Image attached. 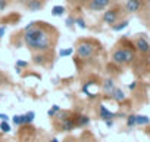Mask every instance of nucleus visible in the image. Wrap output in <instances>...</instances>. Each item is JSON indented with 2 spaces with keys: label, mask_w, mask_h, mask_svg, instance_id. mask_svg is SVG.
Masks as SVG:
<instances>
[{
  "label": "nucleus",
  "mask_w": 150,
  "mask_h": 142,
  "mask_svg": "<svg viewBox=\"0 0 150 142\" xmlns=\"http://www.w3.org/2000/svg\"><path fill=\"white\" fill-rule=\"evenodd\" d=\"M52 31L54 30L47 22L46 27L41 25V22H30L22 31L24 42L33 52H49L54 43Z\"/></svg>",
  "instance_id": "1"
},
{
  "label": "nucleus",
  "mask_w": 150,
  "mask_h": 142,
  "mask_svg": "<svg viewBox=\"0 0 150 142\" xmlns=\"http://www.w3.org/2000/svg\"><path fill=\"white\" fill-rule=\"evenodd\" d=\"M135 55L131 49H125V47H118L112 52V61L116 65H125V64H131L134 61Z\"/></svg>",
  "instance_id": "2"
},
{
  "label": "nucleus",
  "mask_w": 150,
  "mask_h": 142,
  "mask_svg": "<svg viewBox=\"0 0 150 142\" xmlns=\"http://www.w3.org/2000/svg\"><path fill=\"white\" fill-rule=\"evenodd\" d=\"M75 50H77V55H78L80 58H83V59H90V58H93L94 53H96L94 44H93L91 42H87V40L80 42Z\"/></svg>",
  "instance_id": "3"
},
{
  "label": "nucleus",
  "mask_w": 150,
  "mask_h": 142,
  "mask_svg": "<svg viewBox=\"0 0 150 142\" xmlns=\"http://www.w3.org/2000/svg\"><path fill=\"white\" fill-rule=\"evenodd\" d=\"M119 14H121V6H113L110 9H105V14L102 16V21L108 25H113L115 22H118L119 19Z\"/></svg>",
  "instance_id": "4"
},
{
  "label": "nucleus",
  "mask_w": 150,
  "mask_h": 142,
  "mask_svg": "<svg viewBox=\"0 0 150 142\" xmlns=\"http://www.w3.org/2000/svg\"><path fill=\"white\" fill-rule=\"evenodd\" d=\"M110 3H112V0H88L87 8L93 12H100V11L108 9Z\"/></svg>",
  "instance_id": "5"
},
{
  "label": "nucleus",
  "mask_w": 150,
  "mask_h": 142,
  "mask_svg": "<svg viewBox=\"0 0 150 142\" xmlns=\"http://www.w3.org/2000/svg\"><path fill=\"white\" fill-rule=\"evenodd\" d=\"M75 127H77V123H75V115L72 114L60 121V132H71Z\"/></svg>",
  "instance_id": "6"
},
{
  "label": "nucleus",
  "mask_w": 150,
  "mask_h": 142,
  "mask_svg": "<svg viewBox=\"0 0 150 142\" xmlns=\"http://www.w3.org/2000/svg\"><path fill=\"white\" fill-rule=\"evenodd\" d=\"M143 6V2L141 0H127L125 3V11L128 14H137Z\"/></svg>",
  "instance_id": "7"
},
{
  "label": "nucleus",
  "mask_w": 150,
  "mask_h": 142,
  "mask_svg": "<svg viewBox=\"0 0 150 142\" xmlns=\"http://www.w3.org/2000/svg\"><path fill=\"white\" fill-rule=\"evenodd\" d=\"M25 6H27L28 11L37 12V11H41V9H43L44 0H27V2H25Z\"/></svg>",
  "instance_id": "8"
},
{
  "label": "nucleus",
  "mask_w": 150,
  "mask_h": 142,
  "mask_svg": "<svg viewBox=\"0 0 150 142\" xmlns=\"http://www.w3.org/2000/svg\"><path fill=\"white\" fill-rule=\"evenodd\" d=\"M135 47H137V50L141 52V53H149V52H150V43H149L144 37H140V39L135 40Z\"/></svg>",
  "instance_id": "9"
},
{
  "label": "nucleus",
  "mask_w": 150,
  "mask_h": 142,
  "mask_svg": "<svg viewBox=\"0 0 150 142\" xmlns=\"http://www.w3.org/2000/svg\"><path fill=\"white\" fill-rule=\"evenodd\" d=\"M99 115H100V118L102 120H112L113 117H115V113H112V111H109L105 105H100L99 107Z\"/></svg>",
  "instance_id": "10"
},
{
  "label": "nucleus",
  "mask_w": 150,
  "mask_h": 142,
  "mask_svg": "<svg viewBox=\"0 0 150 142\" xmlns=\"http://www.w3.org/2000/svg\"><path fill=\"white\" fill-rule=\"evenodd\" d=\"M75 123H77V127H84V126L90 124V117L84 115V114H77L75 115Z\"/></svg>",
  "instance_id": "11"
},
{
  "label": "nucleus",
  "mask_w": 150,
  "mask_h": 142,
  "mask_svg": "<svg viewBox=\"0 0 150 142\" xmlns=\"http://www.w3.org/2000/svg\"><path fill=\"white\" fill-rule=\"evenodd\" d=\"M110 96H112L116 102H122V101H125V93H124L121 89H118V87H115V89L110 92Z\"/></svg>",
  "instance_id": "12"
},
{
  "label": "nucleus",
  "mask_w": 150,
  "mask_h": 142,
  "mask_svg": "<svg viewBox=\"0 0 150 142\" xmlns=\"http://www.w3.org/2000/svg\"><path fill=\"white\" fill-rule=\"evenodd\" d=\"M46 52H37V55H34L33 61L35 65H46Z\"/></svg>",
  "instance_id": "13"
},
{
  "label": "nucleus",
  "mask_w": 150,
  "mask_h": 142,
  "mask_svg": "<svg viewBox=\"0 0 150 142\" xmlns=\"http://www.w3.org/2000/svg\"><path fill=\"white\" fill-rule=\"evenodd\" d=\"M102 87H103V92H105V93H109V95H110V92L115 89V82H113L112 79H106V80L103 82Z\"/></svg>",
  "instance_id": "14"
},
{
  "label": "nucleus",
  "mask_w": 150,
  "mask_h": 142,
  "mask_svg": "<svg viewBox=\"0 0 150 142\" xmlns=\"http://www.w3.org/2000/svg\"><path fill=\"white\" fill-rule=\"evenodd\" d=\"M12 121L16 124V126H25L27 121H25V114H16L12 117Z\"/></svg>",
  "instance_id": "15"
},
{
  "label": "nucleus",
  "mask_w": 150,
  "mask_h": 142,
  "mask_svg": "<svg viewBox=\"0 0 150 142\" xmlns=\"http://www.w3.org/2000/svg\"><path fill=\"white\" fill-rule=\"evenodd\" d=\"M128 24H129V21L124 19V21H121V22H118V24L115 22V24H113V25H110V27H112V30H113V31H122L124 28H127V27H128Z\"/></svg>",
  "instance_id": "16"
},
{
  "label": "nucleus",
  "mask_w": 150,
  "mask_h": 142,
  "mask_svg": "<svg viewBox=\"0 0 150 142\" xmlns=\"http://www.w3.org/2000/svg\"><path fill=\"white\" fill-rule=\"evenodd\" d=\"M66 12V9H65V6H54L53 9H52V16H62L63 14Z\"/></svg>",
  "instance_id": "17"
},
{
  "label": "nucleus",
  "mask_w": 150,
  "mask_h": 142,
  "mask_svg": "<svg viewBox=\"0 0 150 142\" xmlns=\"http://www.w3.org/2000/svg\"><path fill=\"white\" fill-rule=\"evenodd\" d=\"M149 123H150V118L147 115H135V124L144 126V124H149Z\"/></svg>",
  "instance_id": "18"
},
{
  "label": "nucleus",
  "mask_w": 150,
  "mask_h": 142,
  "mask_svg": "<svg viewBox=\"0 0 150 142\" xmlns=\"http://www.w3.org/2000/svg\"><path fill=\"white\" fill-rule=\"evenodd\" d=\"M0 130H2L3 133L11 132V124L8 123V120H2V121H0Z\"/></svg>",
  "instance_id": "19"
},
{
  "label": "nucleus",
  "mask_w": 150,
  "mask_h": 142,
  "mask_svg": "<svg viewBox=\"0 0 150 142\" xmlns=\"http://www.w3.org/2000/svg\"><path fill=\"white\" fill-rule=\"evenodd\" d=\"M59 111H60V107H59V105H52V110H49L47 114H49V117L53 118V117H56V114H57Z\"/></svg>",
  "instance_id": "20"
},
{
  "label": "nucleus",
  "mask_w": 150,
  "mask_h": 142,
  "mask_svg": "<svg viewBox=\"0 0 150 142\" xmlns=\"http://www.w3.org/2000/svg\"><path fill=\"white\" fill-rule=\"evenodd\" d=\"M75 25L80 27L81 30H86V28H87V24H86L84 18H75Z\"/></svg>",
  "instance_id": "21"
},
{
  "label": "nucleus",
  "mask_w": 150,
  "mask_h": 142,
  "mask_svg": "<svg viewBox=\"0 0 150 142\" xmlns=\"http://www.w3.org/2000/svg\"><path fill=\"white\" fill-rule=\"evenodd\" d=\"M34 118H35V113H34V111H28V113L25 114V121H27V124H31V123L34 121Z\"/></svg>",
  "instance_id": "22"
},
{
  "label": "nucleus",
  "mask_w": 150,
  "mask_h": 142,
  "mask_svg": "<svg viewBox=\"0 0 150 142\" xmlns=\"http://www.w3.org/2000/svg\"><path fill=\"white\" fill-rule=\"evenodd\" d=\"M74 53V49H71V47H68V49H62V50H59V56L60 58H65V56H69V55H72Z\"/></svg>",
  "instance_id": "23"
},
{
  "label": "nucleus",
  "mask_w": 150,
  "mask_h": 142,
  "mask_svg": "<svg viewBox=\"0 0 150 142\" xmlns=\"http://www.w3.org/2000/svg\"><path fill=\"white\" fill-rule=\"evenodd\" d=\"M127 126H128V127H134V126H137V124H135V115H134V114H131V115L127 117Z\"/></svg>",
  "instance_id": "24"
},
{
  "label": "nucleus",
  "mask_w": 150,
  "mask_h": 142,
  "mask_svg": "<svg viewBox=\"0 0 150 142\" xmlns=\"http://www.w3.org/2000/svg\"><path fill=\"white\" fill-rule=\"evenodd\" d=\"M65 24H66L68 28H74V27H75V18H74V16H68Z\"/></svg>",
  "instance_id": "25"
},
{
  "label": "nucleus",
  "mask_w": 150,
  "mask_h": 142,
  "mask_svg": "<svg viewBox=\"0 0 150 142\" xmlns=\"http://www.w3.org/2000/svg\"><path fill=\"white\" fill-rule=\"evenodd\" d=\"M16 67H19V68H27V67H28V62H27V61H22V59H18V61H16Z\"/></svg>",
  "instance_id": "26"
},
{
  "label": "nucleus",
  "mask_w": 150,
  "mask_h": 142,
  "mask_svg": "<svg viewBox=\"0 0 150 142\" xmlns=\"http://www.w3.org/2000/svg\"><path fill=\"white\" fill-rule=\"evenodd\" d=\"M8 8V0H0V12H3Z\"/></svg>",
  "instance_id": "27"
},
{
  "label": "nucleus",
  "mask_w": 150,
  "mask_h": 142,
  "mask_svg": "<svg viewBox=\"0 0 150 142\" xmlns=\"http://www.w3.org/2000/svg\"><path fill=\"white\" fill-rule=\"evenodd\" d=\"M135 87H137V82H132V83L128 86V89H129V90H134Z\"/></svg>",
  "instance_id": "28"
},
{
  "label": "nucleus",
  "mask_w": 150,
  "mask_h": 142,
  "mask_svg": "<svg viewBox=\"0 0 150 142\" xmlns=\"http://www.w3.org/2000/svg\"><path fill=\"white\" fill-rule=\"evenodd\" d=\"M5 31H6V28H5V27H0V39H2V37L5 36Z\"/></svg>",
  "instance_id": "29"
},
{
  "label": "nucleus",
  "mask_w": 150,
  "mask_h": 142,
  "mask_svg": "<svg viewBox=\"0 0 150 142\" xmlns=\"http://www.w3.org/2000/svg\"><path fill=\"white\" fill-rule=\"evenodd\" d=\"M0 120H9V117L6 114H0Z\"/></svg>",
  "instance_id": "30"
},
{
  "label": "nucleus",
  "mask_w": 150,
  "mask_h": 142,
  "mask_svg": "<svg viewBox=\"0 0 150 142\" xmlns=\"http://www.w3.org/2000/svg\"><path fill=\"white\" fill-rule=\"evenodd\" d=\"M112 124H113V121H112V120H106V126H108V127H110Z\"/></svg>",
  "instance_id": "31"
},
{
  "label": "nucleus",
  "mask_w": 150,
  "mask_h": 142,
  "mask_svg": "<svg viewBox=\"0 0 150 142\" xmlns=\"http://www.w3.org/2000/svg\"><path fill=\"white\" fill-rule=\"evenodd\" d=\"M49 142H59V139H57V138H53V139H50Z\"/></svg>",
  "instance_id": "32"
},
{
  "label": "nucleus",
  "mask_w": 150,
  "mask_h": 142,
  "mask_svg": "<svg viewBox=\"0 0 150 142\" xmlns=\"http://www.w3.org/2000/svg\"><path fill=\"white\" fill-rule=\"evenodd\" d=\"M147 3H149V6H150V0H147Z\"/></svg>",
  "instance_id": "33"
}]
</instances>
